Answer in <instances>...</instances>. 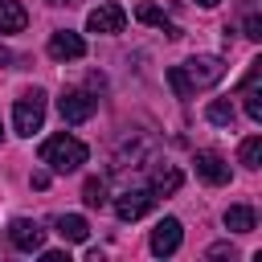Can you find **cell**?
Instances as JSON below:
<instances>
[{
  "label": "cell",
  "mask_w": 262,
  "mask_h": 262,
  "mask_svg": "<svg viewBox=\"0 0 262 262\" xmlns=\"http://www.w3.org/2000/svg\"><path fill=\"white\" fill-rule=\"evenodd\" d=\"M221 78H225V61L221 57H192V61L168 70V86L176 90V98H192L196 90L217 86Z\"/></svg>",
  "instance_id": "6da1fadb"
},
{
  "label": "cell",
  "mask_w": 262,
  "mask_h": 262,
  "mask_svg": "<svg viewBox=\"0 0 262 262\" xmlns=\"http://www.w3.org/2000/svg\"><path fill=\"white\" fill-rule=\"evenodd\" d=\"M41 164H49V172H78L82 164H86V143L82 139H74V135H49L45 143H41Z\"/></svg>",
  "instance_id": "7a4b0ae2"
},
{
  "label": "cell",
  "mask_w": 262,
  "mask_h": 262,
  "mask_svg": "<svg viewBox=\"0 0 262 262\" xmlns=\"http://www.w3.org/2000/svg\"><path fill=\"white\" fill-rule=\"evenodd\" d=\"M41 123H45V94L41 90H25L16 98V106H12V127L20 135H33V131H41Z\"/></svg>",
  "instance_id": "3957f363"
},
{
  "label": "cell",
  "mask_w": 262,
  "mask_h": 262,
  "mask_svg": "<svg viewBox=\"0 0 262 262\" xmlns=\"http://www.w3.org/2000/svg\"><path fill=\"white\" fill-rule=\"evenodd\" d=\"M57 111H61L66 123H86V119L98 111V98H94L90 90H66V94L57 98Z\"/></svg>",
  "instance_id": "277c9868"
},
{
  "label": "cell",
  "mask_w": 262,
  "mask_h": 262,
  "mask_svg": "<svg viewBox=\"0 0 262 262\" xmlns=\"http://www.w3.org/2000/svg\"><path fill=\"white\" fill-rule=\"evenodd\" d=\"M151 205H156V192L151 188H127V192H119L115 213H119V221H139Z\"/></svg>",
  "instance_id": "5b68a950"
},
{
  "label": "cell",
  "mask_w": 262,
  "mask_h": 262,
  "mask_svg": "<svg viewBox=\"0 0 262 262\" xmlns=\"http://www.w3.org/2000/svg\"><path fill=\"white\" fill-rule=\"evenodd\" d=\"M8 242H12L16 250H25V254H37V250L45 246V229H41L37 221H29V217H16V221L8 225Z\"/></svg>",
  "instance_id": "8992f818"
},
{
  "label": "cell",
  "mask_w": 262,
  "mask_h": 262,
  "mask_svg": "<svg viewBox=\"0 0 262 262\" xmlns=\"http://www.w3.org/2000/svg\"><path fill=\"white\" fill-rule=\"evenodd\" d=\"M180 237H184V229H180V221H176V217L156 221V229H151V254H156V258L176 254V250H180Z\"/></svg>",
  "instance_id": "52a82bcc"
},
{
  "label": "cell",
  "mask_w": 262,
  "mask_h": 262,
  "mask_svg": "<svg viewBox=\"0 0 262 262\" xmlns=\"http://www.w3.org/2000/svg\"><path fill=\"white\" fill-rule=\"evenodd\" d=\"M123 25H127V12L119 8V4H98V8H90V16H86V29L90 33H123Z\"/></svg>",
  "instance_id": "ba28073f"
},
{
  "label": "cell",
  "mask_w": 262,
  "mask_h": 262,
  "mask_svg": "<svg viewBox=\"0 0 262 262\" xmlns=\"http://www.w3.org/2000/svg\"><path fill=\"white\" fill-rule=\"evenodd\" d=\"M196 176L205 180V184H229V164H225V156L221 151H213V147H205V151H196Z\"/></svg>",
  "instance_id": "9c48e42d"
},
{
  "label": "cell",
  "mask_w": 262,
  "mask_h": 262,
  "mask_svg": "<svg viewBox=\"0 0 262 262\" xmlns=\"http://www.w3.org/2000/svg\"><path fill=\"white\" fill-rule=\"evenodd\" d=\"M49 57L53 61H78V57H86V41L78 33H70V29H57L49 37Z\"/></svg>",
  "instance_id": "30bf717a"
},
{
  "label": "cell",
  "mask_w": 262,
  "mask_h": 262,
  "mask_svg": "<svg viewBox=\"0 0 262 262\" xmlns=\"http://www.w3.org/2000/svg\"><path fill=\"white\" fill-rule=\"evenodd\" d=\"M258 82H262V61H250V74L242 82V102H246V115L254 123H262V90H258Z\"/></svg>",
  "instance_id": "8fae6325"
},
{
  "label": "cell",
  "mask_w": 262,
  "mask_h": 262,
  "mask_svg": "<svg viewBox=\"0 0 262 262\" xmlns=\"http://www.w3.org/2000/svg\"><path fill=\"white\" fill-rule=\"evenodd\" d=\"M53 225H57L61 242H86V237H90V225H86V217H78V213H61Z\"/></svg>",
  "instance_id": "7c38bea8"
},
{
  "label": "cell",
  "mask_w": 262,
  "mask_h": 262,
  "mask_svg": "<svg viewBox=\"0 0 262 262\" xmlns=\"http://www.w3.org/2000/svg\"><path fill=\"white\" fill-rule=\"evenodd\" d=\"M29 25V12L16 0H0V33H20Z\"/></svg>",
  "instance_id": "4fadbf2b"
},
{
  "label": "cell",
  "mask_w": 262,
  "mask_h": 262,
  "mask_svg": "<svg viewBox=\"0 0 262 262\" xmlns=\"http://www.w3.org/2000/svg\"><path fill=\"white\" fill-rule=\"evenodd\" d=\"M135 20H143V25H156V29H164L168 37H180V29L164 16V8H156V4H139L135 8Z\"/></svg>",
  "instance_id": "5bb4252c"
},
{
  "label": "cell",
  "mask_w": 262,
  "mask_h": 262,
  "mask_svg": "<svg viewBox=\"0 0 262 262\" xmlns=\"http://www.w3.org/2000/svg\"><path fill=\"white\" fill-rule=\"evenodd\" d=\"M225 229L250 233V229H254V209H250V205H229V209H225Z\"/></svg>",
  "instance_id": "9a60e30c"
},
{
  "label": "cell",
  "mask_w": 262,
  "mask_h": 262,
  "mask_svg": "<svg viewBox=\"0 0 262 262\" xmlns=\"http://www.w3.org/2000/svg\"><path fill=\"white\" fill-rule=\"evenodd\" d=\"M176 188H180V172H176V168H156L151 192H156V196H168V192H176Z\"/></svg>",
  "instance_id": "2e32d148"
},
{
  "label": "cell",
  "mask_w": 262,
  "mask_h": 262,
  "mask_svg": "<svg viewBox=\"0 0 262 262\" xmlns=\"http://www.w3.org/2000/svg\"><path fill=\"white\" fill-rule=\"evenodd\" d=\"M205 119H209V123H217V127H233V102L213 98V102L205 106Z\"/></svg>",
  "instance_id": "e0dca14e"
},
{
  "label": "cell",
  "mask_w": 262,
  "mask_h": 262,
  "mask_svg": "<svg viewBox=\"0 0 262 262\" xmlns=\"http://www.w3.org/2000/svg\"><path fill=\"white\" fill-rule=\"evenodd\" d=\"M237 160H242V168H258V164H262V135H250V139H242V147H237Z\"/></svg>",
  "instance_id": "ac0fdd59"
},
{
  "label": "cell",
  "mask_w": 262,
  "mask_h": 262,
  "mask_svg": "<svg viewBox=\"0 0 262 262\" xmlns=\"http://www.w3.org/2000/svg\"><path fill=\"white\" fill-rule=\"evenodd\" d=\"M82 201H86L90 209H102V205H106V180H102V176H90V180L82 184Z\"/></svg>",
  "instance_id": "d6986e66"
},
{
  "label": "cell",
  "mask_w": 262,
  "mask_h": 262,
  "mask_svg": "<svg viewBox=\"0 0 262 262\" xmlns=\"http://www.w3.org/2000/svg\"><path fill=\"white\" fill-rule=\"evenodd\" d=\"M246 37L262 41V20H258V16H246Z\"/></svg>",
  "instance_id": "ffe728a7"
},
{
  "label": "cell",
  "mask_w": 262,
  "mask_h": 262,
  "mask_svg": "<svg viewBox=\"0 0 262 262\" xmlns=\"http://www.w3.org/2000/svg\"><path fill=\"white\" fill-rule=\"evenodd\" d=\"M233 258V246H225V242H217V246H209V258Z\"/></svg>",
  "instance_id": "44dd1931"
},
{
  "label": "cell",
  "mask_w": 262,
  "mask_h": 262,
  "mask_svg": "<svg viewBox=\"0 0 262 262\" xmlns=\"http://www.w3.org/2000/svg\"><path fill=\"white\" fill-rule=\"evenodd\" d=\"M41 262H70V254H61V250H45Z\"/></svg>",
  "instance_id": "7402d4cb"
},
{
  "label": "cell",
  "mask_w": 262,
  "mask_h": 262,
  "mask_svg": "<svg viewBox=\"0 0 262 262\" xmlns=\"http://www.w3.org/2000/svg\"><path fill=\"white\" fill-rule=\"evenodd\" d=\"M49 184V172H33V188H45Z\"/></svg>",
  "instance_id": "603a6c76"
},
{
  "label": "cell",
  "mask_w": 262,
  "mask_h": 262,
  "mask_svg": "<svg viewBox=\"0 0 262 262\" xmlns=\"http://www.w3.org/2000/svg\"><path fill=\"white\" fill-rule=\"evenodd\" d=\"M0 66H12V49H4V45H0Z\"/></svg>",
  "instance_id": "cb8c5ba5"
},
{
  "label": "cell",
  "mask_w": 262,
  "mask_h": 262,
  "mask_svg": "<svg viewBox=\"0 0 262 262\" xmlns=\"http://www.w3.org/2000/svg\"><path fill=\"white\" fill-rule=\"evenodd\" d=\"M196 4H201V8H213V4H221V0H196Z\"/></svg>",
  "instance_id": "d4e9b609"
},
{
  "label": "cell",
  "mask_w": 262,
  "mask_h": 262,
  "mask_svg": "<svg viewBox=\"0 0 262 262\" xmlns=\"http://www.w3.org/2000/svg\"><path fill=\"white\" fill-rule=\"evenodd\" d=\"M49 4H74V0H49Z\"/></svg>",
  "instance_id": "484cf974"
},
{
  "label": "cell",
  "mask_w": 262,
  "mask_h": 262,
  "mask_svg": "<svg viewBox=\"0 0 262 262\" xmlns=\"http://www.w3.org/2000/svg\"><path fill=\"white\" fill-rule=\"evenodd\" d=\"M0 139H4V123H0Z\"/></svg>",
  "instance_id": "4316f807"
}]
</instances>
